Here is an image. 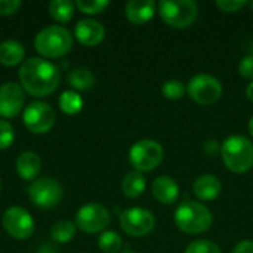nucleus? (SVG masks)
<instances>
[{
	"instance_id": "obj_1",
	"label": "nucleus",
	"mask_w": 253,
	"mask_h": 253,
	"mask_svg": "<svg viewBox=\"0 0 253 253\" xmlns=\"http://www.w3.org/2000/svg\"><path fill=\"white\" fill-rule=\"evenodd\" d=\"M18 79L24 92L42 98L52 95L58 89L59 70L55 64L43 58H28L21 64Z\"/></svg>"
},
{
	"instance_id": "obj_2",
	"label": "nucleus",
	"mask_w": 253,
	"mask_h": 253,
	"mask_svg": "<svg viewBox=\"0 0 253 253\" xmlns=\"http://www.w3.org/2000/svg\"><path fill=\"white\" fill-rule=\"evenodd\" d=\"M173 219L178 230L185 234L206 233L213 224V216L206 205L194 200L182 202L176 208Z\"/></svg>"
},
{
	"instance_id": "obj_3",
	"label": "nucleus",
	"mask_w": 253,
	"mask_h": 253,
	"mask_svg": "<svg viewBox=\"0 0 253 253\" xmlns=\"http://www.w3.org/2000/svg\"><path fill=\"white\" fill-rule=\"evenodd\" d=\"M221 157L233 173H246L253 168V142L242 135H233L221 144Z\"/></svg>"
},
{
	"instance_id": "obj_4",
	"label": "nucleus",
	"mask_w": 253,
	"mask_h": 253,
	"mask_svg": "<svg viewBox=\"0 0 253 253\" xmlns=\"http://www.w3.org/2000/svg\"><path fill=\"white\" fill-rule=\"evenodd\" d=\"M34 47L44 58H61L71 50L73 36L62 25H49L37 33Z\"/></svg>"
},
{
	"instance_id": "obj_5",
	"label": "nucleus",
	"mask_w": 253,
	"mask_h": 253,
	"mask_svg": "<svg viewBox=\"0 0 253 253\" xmlns=\"http://www.w3.org/2000/svg\"><path fill=\"white\" fill-rule=\"evenodd\" d=\"M162 21L173 28L191 27L199 15V6L193 0H163L159 3Z\"/></svg>"
},
{
	"instance_id": "obj_6",
	"label": "nucleus",
	"mask_w": 253,
	"mask_h": 253,
	"mask_svg": "<svg viewBox=\"0 0 253 253\" xmlns=\"http://www.w3.org/2000/svg\"><path fill=\"white\" fill-rule=\"evenodd\" d=\"M165 157V150L160 142L154 139H141L135 142L129 150V163L136 172L154 170Z\"/></svg>"
},
{
	"instance_id": "obj_7",
	"label": "nucleus",
	"mask_w": 253,
	"mask_h": 253,
	"mask_svg": "<svg viewBox=\"0 0 253 253\" xmlns=\"http://www.w3.org/2000/svg\"><path fill=\"white\" fill-rule=\"evenodd\" d=\"M222 83L211 74H196L187 84V93L199 105H213L222 96Z\"/></svg>"
},
{
	"instance_id": "obj_8",
	"label": "nucleus",
	"mask_w": 253,
	"mask_h": 253,
	"mask_svg": "<svg viewBox=\"0 0 253 253\" xmlns=\"http://www.w3.org/2000/svg\"><path fill=\"white\" fill-rule=\"evenodd\" d=\"M28 197L34 206L40 209H52L61 203L64 188L53 178H37L28 187Z\"/></svg>"
},
{
	"instance_id": "obj_9",
	"label": "nucleus",
	"mask_w": 253,
	"mask_h": 253,
	"mask_svg": "<svg viewBox=\"0 0 253 253\" xmlns=\"http://www.w3.org/2000/svg\"><path fill=\"white\" fill-rule=\"evenodd\" d=\"M111 222L110 211L99 203H87L77 211L76 215V227H79L83 233L96 234L104 233L105 228Z\"/></svg>"
},
{
	"instance_id": "obj_10",
	"label": "nucleus",
	"mask_w": 253,
	"mask_h": 253,
	"mask_svg": "<svg viewBox=\"0 0 253 253\" xmlns=\"http://www.w3.org/2000/svg\"><path fill=\"white\" fill-rule=\"evenodd\" d=\"M22 122L24 126L31 132V133H46L49 132L55 122H56V114L55 110L42 101L31 102L25 110L22 111Z\"/></svg>"
},
{
	"instance_id": "obj_11",
	"label": "nucleus",
	"mask_w": 253,
	"mask_h": 253,
	"mask_svg": "<svg viewBox=\"0 0 253 253\" xmlns=\"http://www.w3.org/2000/svg\"><path fill=\"white\" fill-rule=\"evenodd\" d=\"M1 224L4 231L16 240H27L34 233V219L30 212L21 206L7 208L1 216Z\"/></svg>"
},
{
	"instance_id": "obj_12",
	"label": "nucleus",
	"mask_w": 253,
	"mask_h": 253,
	"mask_svg": "<svg viewBox=\"0 0 253 253\" xmlns=\"http://www.w3.org/2000/svg\"><path fill=\"white\" fill-rule=\"evenodd\" d=\"M156 225L154 215L144 208H130L120 213V227L130 237H145Z\"/></svg>"
},
{
	"instance_id": "obj_13",
	"label": "nucleus",
	"mask_w": 253,
	"mask_h": 253,
	"mask_svg": "<svg viewBox=\"0 0 253 253\" xmlns=\"http://www.w3.org/2000/svg\"><path fill=\"white\" fill-rule=\"evenodd\" d=\"M24 89L21 84L7 82L0 86V117L15 119L21 114L24 107Z\"/></svg>"
},
{
	"instance_id": "obj_14",
	"label": "nucleus",
	"mask_w": 253,
	"mask_h": 253,
	"mask_svg": "<svg viewBox=\"0 0 253 253\" xmlns=\"http://www.w3.org/2000/svg\"><path fill=\"white\" fill-rule=\"evenodd\" d=\"M74 36L80 44L93 47V46H98L104 40L105 28L99 21L92 19V18H84L76 24Z\"/></svg>"
},
{
	"instance_id": "obj_15",
	"label": "nucleus",
	"mask_w": 253,
	"mask_h": 253,
	"mask_svg": "<svg viewBox=\"0 0 253 253\" xmlns=\"http://www.w3.org/2000/svg\"><path fill=\"white\" fill-rule=\"evenodd\" d=\"M157 9V3L153 0H130L126 3L125 13L130 24L144 25L153 19Z\"/></svg>"
},
{
	"instance_id": "obj_16",
	"label": "nucleus",
	"mask_w": 253,
	"mask_h": 253,
	"mask_svg": "<svg viewBox=\"0 0 253 253\" xmlns=\"http://www.w3.org/2000/svg\"><path fill=\"white\" fill-rule=\"evenodd\" d=\"M151 193L162 205H172L179 199V187L172 176L162 175L153 181Z\"/></svg>"
},
{
	"instance_id": "obj_17",
	"label": "nucleus",
	"mask_w": 253,
	"mask_h": 253,
	"mask_svg": "<svg viewBox=\"0 0 253 253\" xmlns=\"http://www.w3.org/2000/svg\"><path fill=\"white\" fill-rule=\"evenodd\" d=\"M222 191V184L218 176L206 173L199 176L193 184V193L200 202H213L219 197Z\"/></svg>"
},
{
	"instance_id": "obj_18",
	"label": "nucleus",
	"mask_w": 253,
	"mask_h": 253,
	"mask_svg": "<svg viewBox=\"0 0 253 253\" xmlns=\"http://www.w3.org/2000/svg\"><path fill=\"white\" fill-rule=\"evenodd\" d=\"M15 168L21 179L36 181L42 169V160L34 151H24L18 156Z\"/></svg>"
},
{
	"instance_id": "obj_19",
	"label": "nucleus",
	"mask_w": 253,
	"mask_h": 253,
	"mask_svg": "<svg viewBox=\"0 0 253 253\" xmlns=\"http://www.w3.org/2000/svg\"><path fill=\"white\" fill-rule=\"evenodd\" d=\"M25 56L24 46L16 40H4L0 43V64L4 67H15L22 64Z\"/></svg>"
},
{
	"instance_id": "obj_20",
	"label": "nucleus",
	"mask_w": 253,
	"mask_h": 253,
	"mask_svg": "<svg viewBox=\"0 0 253 253\" xmlns=\"http://www.w3.org/2000/svg\"><path fill=\"white\" fill-rule=\"evenodd\" d=\"M145 187H147V181L144 175L136 170L126 173V176L122 181V191L129 199H138L139 196H142Z\"/></svg>"
},
{
	"instance_id": "obj_21",
	"label": "nucleus",
	"mask_w": 253,
	"mask_h": 253,
	"mask_svg": "<svg viewBox=\"0 0 253 253\" xmlns=\"http://www.w3.org/2000/svg\"><path fill=\"white\" fill-rule=\"evenodd\" d=\"M67 83L76 90H89L95 84V76L89 68H74L67 74Z\"/></svg>"
},
{
	"instance_id": "obj_22",
	"label": "nucleus",
	"mask_w": 253,
	"mask_h": 253,
	"mask_svg": "<svg viewBox=\"0 0 253 253\" xmlns=\"http://www.w3.org/2000/svg\"><path fill=\"white\" fill-rule=\"evenodd\" d=\"M58 105H59V110L64 114L74 116V114L82 111V108H83V98L76 90H65V92H62L59 95Z\"/></svg>"
},
{
	"instance_id": "obj_23",
	"label": "nucleus",
	"mask_w": 253,
	"mask_h": 253,
	"mask_svg": "<svg viewBox=\"0 0 253 253\" xmlns=\"http://www.w3.org/2000/svg\"><path fill=\"white\" fill-rule=\"evenodd\" d=\"M74 6L76 4L70 0H53L49 3V13L55 21L65 24L73 18Z\"/></svg>"
},
{
	"instance_id": "obj_24",
	"label": "nucleus",
	"mask_w": 253,
	"mask_h": 253,
	"mask_svg": "<svg viewBox=\"0 0 253 253\" xmlns=\"http://www.w3.org/2000/svg\"><path fill=\"white\" fill-rule=\"evenodd\" d=\"M76 236V224L71 221H58L50 228V237L58 243H68Z\"/></svg>"
},
{
	"instance_id": "obj_25",
	"label": "nucleus",
	"mask_w": 253,
	"mask_h": 253,
	"mask_svg": "<svg viewBox=\"0 0 253 253\" xmlns=\"http://www.w3.org/2000/svg\"><path fill=\"white\" fill-rule=\"evenodd\" d=\"M122 246H123V240L116 231H104L98 237V248L104 253L120 252Z\"/></svg>"
},
{
	"instance_id": "obj_26",
	"label": "nucleus",
	"mask_w": 253,
	"mask_h": 253,
	"mask_svg": "<svg viewBox=\"0 0 253 253\" xmlns=\"http://www.w3.org/2000/svg\"><path fill=\"white\" fill-rule=\"evenodd\" d=\"M187 92V87L184 83L178 79H169L162 86V95L169 101H178L181 99Z\"/></svg>"
},
{
	"instance_id": "obj_27",
	"label": "nucleus",
	"mask_w": 253,
	"mask_h": 253,
	"mask_svg": "<svg viewBox=\"0 0 253 253\" xmlns=\"http://www.w3.org/2000/svg\"><path fill=\"white\" fill-rule=\"evenodd\" d=\"M108 6H110V1H107V0H77L76 1V7L86 15L101 13Z\"/></svg>"
},
{
	"instance_id": "obj_28",
	"label": "nucleus",
	"mask_w": 253,
	"mask_h": 253,
	"mask_svg": "<svg viewBox=\"0 0 253 253\" xmlns=\"http://www.w3.org/2000/svg\"><path fill=\"white\" fill-rule=\"evenodd\" d=\"M185 253H222L219 246L211 240H194L191 242L187 249Z\"/></svg>"
},
{
	"instance_id": "obj_29",
	"label": "nucleus",
	"mask_w": 253,
	"mask_h": 253,
	"mask_svg": "<svg viewBox=\"0 0 253 253\" xmlns=\"http://www.w3.org/2000/svg\"><path fill=\"white\" fill-rule=\"evenodd\" d=\"M15 130L7 120H0V150H6L13 144Z\"/></svg>"
},
{
	"instance_id": "obj_30",
	"label": "nucleus",
	"mask_w": 253,
	"mask_h": 253,
	"mask_svg": "<svg viewBox=\"0 0 253 253\" xmlns=\"http://www.w3.org/2000/svg\"><path fill=\"white\" fill-rule=\"evenodd\" d=\"M248 4V1L245 0H216L215 6L222 10L224 13H234L239 12L240 9H243Z\"/></svg>"
},
{
	"instance_id": "obj_31",
	"label": "nucleus",
	"mask_w": 253,
	"mask_h": 253,
	"mask_svg": "<svg viewBox=\"0 0 253 253\" xmlns=\"http://www.w3.org/2000/svg\"><path fill=\"white\" fill-rule=\"evenodd\" d=\"M239 74L253 82V55H246L239 62Z\"/></svg>"
},
{
	"instance_id": "obj_32",
	"label": "nucleus",
	"mask_w": 253,
	"mask_h": 253,
	"mask_svg": "<svg viewBox=\"0 0 253 253\" xmlns=\"http://www.w3.org/2000/svg\"><path fill=\"white\" fill-rule=\"evenodd\" d=\"M21 6V1L18 0H0V15H12L15 13Z\"/></svg>"
},
{
	"instance_id": "obj_33",
	"label": "nucleus",
	"mask_w": 253,
	"mask_h": 253,
	"mask_svg": "<svg viewBox=\"0 0 253 253\" xmlns=\"http://www.w3.org/2000/svg\"><path fill=\"white\" fill-rule=\"evenodd\" d=\"M203 151H205V154H208L211 157H213L216 154H221V144L216 139H208L203 144Z\"/></svg>"
},
{
	"instance_id": "obj_34",
	"label": "nucleus",
	"mask_w": 253,
	"mask_h": 253,
	"mask_svg": "<svg viewBox=\"0 0 253 253\" xmlns=\"http://www.w3.org/2000/svg\"><path fill=\"white\" fill-rule=\"evenodd\" d=\"M233 253H253V242L252 240H243L236 245L233 249Z\"/></svg>"
},
{
	"instance_id": "obj_35",
	"label": "nucleus",
	"mask_w": 253,
	"mask_h": 253,
	"mask_svg": "<svg viewBox=\"0 0 253 253\" xmlns=\"http://www.w3.org/2000/svg\"><path fill=\"white\" fill-rule=\"evenodd\" d=\"M246 96H248L249 101H252L253 102V82H251L249 86L246 87Z\"/></svg>"
},
{
	"instance_id": "obj_36",
	"label": "nucleus",
	"mask_w": 253,
	"mask_h": 253,
	"mask_svg": "<svg viewBox=\"0 0 253 253\" xmlns=\"http://www.w3.org/2000/svg\"><path fill=\"white\" fill-rule=\"evenodd\" d=\"M248 129H249V133L253 136V116L251 117V120H249V125H248Z\"/></svg>"
},
{
	"instance_id": "obj_37",
	"label": "nucleus",
	"mask_w": 253,
	"mask_h": 253,
	"mask_svg": "<svg viewBox=\"0 0 253 253\" xmlns=\"http://www.w3.org/2000/svg\"><path fill=\"white\" fill-rule=\"evenodd\" d=\"M248 4H249V6H251V9H252V10H253V1H249V3H248Z\"/></svg>"
},
{
	"instance_id": "obj_38",
	"label": "nucleus",
	"mask_w": 253,
	"mask_h": 253,
	"mask_svg": "<svg viewBox=\"0 0 253 253\" xmlns=\"http://www.w3.org/2000/svg\"><path fill=\"white\" fill-rule=\"evenodd\" d=\"M0 190H1V181H0Z\"/></svg>"
},
{
	"instance_id": "obj_39",
	"label": "nucleus",
	"mask_w": 253,
	"mask_h": 253,
	"mask_svg": "<svg viewBox=\"0 0 253 253\" xmlns=\"http://www.w3.org/2000/svg\"><path fill=\"white\" fill-rule=\"evenodd\" d=\"M123 253H135V252H123Z\"/></svg>"
}]
</instances>
